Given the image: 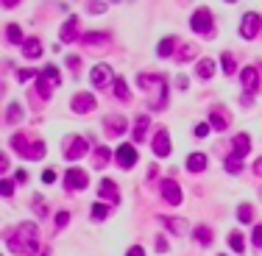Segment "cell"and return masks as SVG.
<instances>
[{"mask_svg":"<svg viewBox=\"0 0 262 256\" xmlns=\"http://www.w3.org/2000/svg\"><path fill=\"white\" fill-rule=\"evenodd\" d=\"M6 245L14 254H36V226L34 223H20L14 231L6 234Z\"/></svg>","mask_w":262,"mask_h":256,"instance_id":"6da1fadb","label":"cell"},{"mask_svg":"<svg viewBox=\"0 0 262 256\" xmlns=\"http://www.w3.org/2000/svg\"><path fill=\"white\" fill-rule=\"evenodd\" d=\"M137 84H140V89H145V95H157V111L167 103V81H165V76H157V73H140V76H137Z\"/></svg>","mask_w":262,"mask_h":256,"instance_id":"7a4b0ae2","label":"cell"},{"mask_svg":"<svg viewBox=\"0 0 262 256\" xmlns=\"http://www.w3.org/2000/svg\"><path fill=\"white\" fill-rule=\"evenodd\" d=\"M190 26H192L195 34H201V36H212V34H215V23H212V11L210 9H195V11H192Z\"/></svg>","mask_w":262,"mask_h":256,"instance_id":"3957f363","label":"cell"},{"mask_svg":"<svg viewBox=\"0 0 262 256\" xmlns=\"http://www.w3.org/2000/svg\"><path fill=\"white\" fill-rule=\"evenodd\" d=\"M260 26H262V17L254 14V11H248L243 17V26H240V36L243 39H254V36L260 34Z\"/></svg>","mask_w":262,"mask_h":256,"instance_id":"277c9868","label":"cell"},{"mask_svg":"<svg viewBox=\"0 0 262 256\" xmlns=\"http://www.w3.org/2000/svg\"><path fill=\"white\" fill-rule=\"evenodd\" d=\"M126 117L123 114H109V117L104 120V131L106 137H120V134H126Z\"/></svg>","mask_w":262,"mask_h":256,"instance_id":"5b68a950","label":"cell"},{"mask_svg":"<svg viewBox=\"0 0 262 256\" xmlns=\"http://www.w3.org/2000/svg\"><path fill=\"white\" fill-rule=\"evenodd\" d=\"M87 184H89V179H87V173L81 170V167H70L67 176H64V187L67 189H84Z\"/></svg>","mask_w":262,"mask_h":256,"instance_id":"8992f818","label":"cell"},{"mask_svg":"<svg viewBox=\"0 0 262 256\" xmlns=\"http://www.w3.org/2000/svg\"><path fill=\"white\" fill-rule=\"evenodd\" d=\"M114 162L120 164L123 170L134 167V162H137V151H134V145H120L117 148V151H114Z\"/></svg>","mask_w":262,"mask_h":256,"instance_id":"52a82bcc","label":"cell"},{"mask_svg":"<svg viewBox=\"0 0 262 256\" xmlns=\"http://www.w3.org/2000/svg\"><path fill=\"white\" fill-rule=\"evenodd\" d=\"M162 198H165L170 206L182 204V187H179L173 179H165V181H162Z\"/></svg>","mask_w":262,"mask_h":256,"instance_id":"ba28073f","label":"cell"},{"mask_svg":"<svg viewBox=\"0 0 262 256\" xmlns=\"http://www.w3.org/2000/svg\"><path fill=\"white\" fill-rule=\"evenodd\" d=\"M84 154H87V139H84V137H76V139H70L64 159H67V162H79Z\"/></svg>","mask_w":262,"mask_h":256,"instance_id":"9c48e42d","label":"cell"},{"mask_svg":"<svg viewBox=\"0 0 262 256\" xmlns=\"http://www.w3.org/2000/svg\"><path fill=\"white\" fill-rule=\"evenodd\" d=\"M92 109H95V98L89 92H79L73 98V111H76V114H87V111H92Z\"/></svg>","mask_w":262,"mask_h":256,"instance_id":"30bf717a","label":"cell"},{"mask_svg":"<svg viewBox=\"0 0 262 256\" xmlns=\"http://www.w3.org/2000/svg\"><path fill=\"white\" fill-rule=\"evenodd\" d=\"M98 198H104V201H112V204H120V192L114 187L109 179L101 181V187H98Z\"/></svg>","mask_w":262,"mask_h":256,"instance_id":"8fae6325","label":"cell"},{"mask_svg":"<svg viewBox=\"0 0 262 256\" xmlns=\"http://www.w3.org/2000/svg\"><path fill=\"white\" fill-rule=\"evenodd\" d=\"M154 154H157V156H167V154H170V139H167L165 128H159L157 137H154Z\"/></svg>","mask_w":262,"mask_h":256,"instance_id":"7c38bea8","label":"cell"},{"mask_svg":"<svg viewBox=\"0 0 262 256\" xmlns=\"http://www.w3.org/2000/svg\"><path fill=\"white\" fill-rule=\"evenodd\" d=\"M248 151H251V139H248V134H237V137H235V151H232V156L243 159V156H248Z\"/></svg>","mask_w":262,"mask_h":256,"instance_id":"4fadbf2b","label":"cell"},{"mask_svg":"<svg viewBox=\"0 0 262 256\" xmlns=\"http://www.w3.org/2000/svg\"><path fill=\"white\" fill-rule=\"evenodd\" d=\"M76 34H79V17H70L64 26H61V42H73L76 39Z\"/></svg>","mask_w":262,"mask_h":256,"instance_id":"5bb4252c","label":"cell"},{"mask_svg":"<svg viewBox=\"0 0 262 256\" xmlns=\"http://www.w3.org/2000/svg\"><path fill=\"white\" fill-rule=\"evenodd\" d=\"M243 86H245V92H257V86H260V76H257V70H254V67L243 70Z\"/></svg>","mask_w":262,"mask_h":256,"instance_id":"9a60e30c","label":"cell"},{"mask_svg":"<svg viewBox=\"0 0 262 256\" xmlns=\"http://www.w3.org/2000/svg\"><path fill=\"white\" fill-rule=\"evenodd\" d=\"M11 148H14L23 159H28V156H31V145H28L26 134H14V137H11Z\"/></svg>","mask_w":262,"mask_h":256,"instance_id":"2e32d148","label":"cell"},{"mask_svg":"<svg viewBox=\"0 0 262 256\" xmlns=\"http://www.w3.org/2000/svg\"><path fill=\"white\" fill-rule=\"evenodd\" d=\"M89 78H92V84H95V86H104L106 81H109V67H106V64H98V67H92Z\"/></svg>","mask_w":262,"mask_h":256,"instance_id":"e0dca14e","label":"cell"},{"mask_svg":"<svg viewBox=\"0 0 262 256\" xmlns=\"http://www.w3.org/2000/svg\"><path fill=\"white\" fill-rule=\"evenodd\" d=\"M210 126L215 128V131H226L229 128V120H226V114L220 109H215V111H210Z\"/></svg>","mask_w":262,"mask_h":256,"instance_id":"ac0fdd59","label":"cell"},{"mask_svg":"<svg viewBox=\"0 0 262 256\" xmlns=\"http://www.w3.org/2000/svg\"><path fill=\"white\" fill-rule=\"evenodd\" d=\"M23 53H26V59H39V56H42V45H39V39H26Z\"/></svg>","mask_w":262,"mask_h":256,"instance_id":"d6986e66","label":"cell"},{"mask_svg":"<svg viewBox=\"0 0 262 256\" xmlns=\"http://www.w3.org/2000/svg\"><path fill=\"white\" fill-rule=\"evenodd\" d=\"M204 167H207V156H204V154L187 156V170H190V173H201Z\"/></svg>","mask_w":262,"mask_h":256,"instance_id":"ffe728a7","label":"cell"},{"mask_svg":"<svg viewBox=\"0 0 262 256\" xmlns=\"http://www.w3.org/2000/svg\"><path fill=\"white\" fill-rule=\"evenodd\" d=\"M145 131H148V117L145 114H140V117L134 120V142H142V137H145Z\"/></svg>","mask_w":262,"mask_h":256,"instance_id":"44dd1931","label":"cell"},{"mask_svg":"<svg viewBox=\"0 0 262 256\" xmlns=\"http://www.w3.org/2000/svg\"><path fill=\"white\" fill-rule=\"evenodd\" d=\"M81 42L89 45V48H98V45H106V42H109V36H106V34H98V31H89V34L81 36Z\"/></svg>","mask_w":262,"mask_h":256,"instance_id":"7402d4cb","label":"cell"},{"mask_svg":"<svg viewBox=\"0 0 262 256\" xmlns=\"http://www.w3.org/2000/svg\"><path fill=\"white\" fill-rule=\"evenodd\" d=\"M42 78H45V81H48V84H53V86H59V84H61L59 67H53V64H48V67L42 70Z\"/></svg>","mask_w":262,"mask_h":256,"instance_id":"603a6c76","label":"cell"},{"mask_svg":"<svg viewBox=\"0 0 262 256\" xmlns=\"http://www.w3.org/2000/svg\"><path fill=\"white\" fill-rule=\"evenodd\" d=\"M114 98H120L123 103H129V101H131L129 86H126V81H123V78H114Z\"/></svg>","mask_w":262,"mask_h":256,"instance_id":"cb8c5ba5","label":"cell"},{"mask_svg":"<svg viewBox=\"0 0 262 256\" xmlns=\"http://www.w3.org/2000/svg\"><path fill=\"white\" fill-rule=\"evenodd\" d=\"M212 76H215V61L201 59L198 61V78H212Z\"/></svg>","mask_w":262,"mask_h":256,"instance_id":"d4e9b609","label":"cell"},{"mask_svg":"<svg viewBox=\"0 0 262 256\" xmlns=\"http://www.w3.org/2000/svg\"><path fill=\"white\" fill-rule=\"evenodd\" d=\"M173 51H176V39H173V36L162 39V42H159V48H157L159 56H173Z\"/></svg>","mask_w":262,"mask_h":256,"instance_id":"484cf974","label":"cell"},{"mask_svg":"<svg viewBox=\"0 0 262 256\" xmlns=\"http://www.w3.org/2000/svg\"><path fill=\"white\" fill-rule=\"evenodd\" d=\"M20 117H23L20 103H9V109H6V123H9V126H14V123H20Z\"/></svg>","mask_w":262,"mask_h":256,"instance_id":"4316f807","label":"cell"},{"mask_svg":"<svg viewBox=\"0 0 262 256\" xmlns=\"http://www.w3.org/2000/svg\"><path fill=\"white\" fill-rule=\"evenodd\" d=\"M184 220H176V217H165V220H162V226H165V229H170L173 231V234H184V231H187V226H182Z\"/></svg>","mask_w":262,"mask_h":256,"instance_id":"83f0119b","label":"cell"},{"mask_svg":"<svg viewBox=\"0 0 262 256\" xmlns=\"http://www.w3.org/2000/svg\"><path fill=\"white\" fill-rule=\"evenodd\" d=\"M192 234H195V239H198L201 245H210V242H212V231L207 229V226H195V231H192Z\"/></svg>","mask_w":262,"mask_h":256,"instance_id":"f1b7e54d","label":"cell"},{"mask_svg":"<svg viewBox=\"0 0 262 256\" xmlns=\"http://www.w3.org/2000/svg\"><path fill=\"white\" fill-rule=\"evenodd\" d=\"M92 162H95V167H98V170H104V167H106V162H109V148H104V145L98 148V151H95V159H92Z\"/></svg>","mask_w":262,"mask_h":256,"instance_id":"f546056e","label":"cell"},{"mask_svg":"<svg viewBox=\"0 0 262 256\" xmlns=\"http://www.w3.org/2000/svg\"><path fill=\"white\" fill-rule=\"evenodd\" d=\"M229 245H232V251H235V254H243V234H240V231H232V234H229Z\"/></svg>","mask_w":262,"mask_h":256,"instance_id":"4dcf8cb0","label":"cell"},{"mask_svg":"<svg viewBox=\"0 0 262 256\" xmlns=\"http://www.w3.org/2000/svg\"><path fill=\"white\" fill-rule=\"evenodd\" d=\"M6 39H9V42H14V45H26V42H23V34H20V28L14 26V23L6 28Z\"/></svg>","mask_w":262,"mask_h":256,"instance_id":"1f68e13d","label":"cell"},{"mask_svg":"<svg viewBox=\"0 0 262 256\" xmlns=\"http://www.w3.org/2000/svg\"><path fill=\"white\" fill-rule=\"evenodd\" d=\"M220 61H223V73H226V76H232V73H235L237 70V64H235V56H232V53H223V56H220Z\"/></svg>","mask_w":262,"mask_h":256,"instance_id":"d6a6232c","label":"cell"},{"mask_svg":"<svg viewBox=\"0 0 262 256\" xmlns=\"http://www.w3.org/2000/svg\"><path fill=\"white\" fill-rule=\"evenodd\" d=\"M51 89H53V84H48V81L39 76V81H36V92H39V98H51Z\"/></svg>","mask_w":262,"mask_h":256,"instance_id":"836d02e7","label":"cell"},{"mask_svg":"<svg viewBox=\"0 0 262 256\" xmlns=\"http://www.w3.org/2000/svg\"><path fill=\"white\" fill-rule=\"evenodd\" d=\"M226 170H229V173H240V170H243V159L229 156V159H226Z\"/></svg>","mask_w":262,"mask_h":256,"instance_id":"e575fe53","label":"cell"},{"mask_svg":"<svg viewBox=\"0 0 262 256\" xmlns=\"http://www.w3.org/2000/svg\"><path fill=\"white\" fill-rule=\"evenodd\" d=\"M237 217H240V223H251V206H248V204H240V209H237Z\"/></svg>","mask_w":262,"mask_h":256,"instance_id":"d590c367","label":"cell"},{"mask_svg":"<svg viewBox=\"0 0 262 256\" xmlns=\"http://www.w3.org/2000/svg\"><path fill=\"white\" fill-rule=\"evenodd\" d=\"M45 156V142H34V145H31V156H28V159H42Z\"/></svg>","mask_w":262,"mask_h":256,"instance_id":"8d00e7d4","label":"cell"},{"mask_svg":"<svg viewBox=\"0 0 262 256\" xmlns=\"http://www.w3.org/2000/svg\"><path fill=\"white\" fill-rule=\"evenodd\" d=\"M106 212H109V209H106L104 204H95V206H92V217H95V220H104Z\"/></svg>","mask_w":262,"mask_h":256,"instance_id":"74e56055","label":"cell"},{"mask_svg":"<svg viewBox=\"0 0 262 256\" xmlns=\"http://www.w3.org/2000/svg\"><path fill=\"white\" fill-rule=\"evenodd\" d=\"M195 56V48H182L179 51V61H187V59H192Z\"/></svg>","mask_w":262,"mask_h":256,"instance_id":"f35d334b","label":"cell"},{"mask_svg":"<svg viewBox=\"0 0 262 256\" xmlns=\"http://www.w3.org/2000/svg\"><path fill=\"white\" fill-rule=\"evenodd\" d=\"M67 223H70V214H67V212H59V214H56V226H59V229H64Z\"/></svg>","mask_w":262,"mask_h":256,"instance_id":"ab89813d","label":"cell"},{"mask_svg":"<svg viewBox=\"0 0 262 256\" xmlns=\"http://www.w3.org/2000/svg\"><path fill=\"white\" fill-rule=\"evenodd\" d=\"M251 239H254V245H257V248H262V226H257V229H254Z\"/></svg>","mask_w":262,"mask_h":256,"instance_id":"60d3db41","label":"cell"},{"mask_svg":"<svg viewBox=\"0 0 262 256\" xmlns=\"http://www.w3.org/2000/svg\"><path fill=\"white\" fill-rule=\"evenodd\" d=\"M210 128H212V126H207V123H201V126L195 128V137H198V139H204V137H207V134H210Z\"/></svg>","mask_w":262,"mask_h":256,"instance_id":"b9f144b4","label":"cell"},{"mask_svg":"<svg viewBox=\"0 0 262 256\" xmlns=\"http://www.w3.org/2000/svg\"><path fill=\"white\" fill-rule=\"evenodd\" d=\"M11 192H14V184L6 179V181H3V198H11Z\"/></svg>","mask_w":262,"mask_h":256,"instance_id":"7bdbcfd3","label":"cell"},{"mask_svg":"<svg viewBox=\"0 0 262 256\" xmlns=\"http://www.w3.org/2000/svg\"><path fill=\"white\" fill-rule=\"evenodd\" d=\"M34 206H36V214H39V217H45V204H42V198H39V195L34 198Z\"/></svg>","mask_w":262,"mask_h":256,"instance_id":"ee69618b","label":"cell"},{"mask_svg":"<svg viewBox=\"0 0 262 256\" xmlns=\"http://www.w3.org/2000/svg\"><path fill=\"white\" fill-rule=\"evenodd\" d=\"M42 181H45V184H53V181H56V170H45L42 173Z\"/></svg>","mask_w":262,"mask_h":256,"instance_id":"f6af8a7d","label":"cell"},{"mask_svg":"<svg viewBox=\"0 0 262 256\" xmlns=\"http://www.w3.org/2000/svg\"><path fill=\"white\" fill-rule=\"evenodd\" d=\"M67 64H70V67H73V73H76V70H79V64H81V61H79V56H67Z\"/></svg>","mask_w":262,"mask_h":256,"instance_id":"bcb514c9","label":"cell"},{"mask_svg":"<svg viewBox=\"0 0 262 256\" xmlns=\"http://www.w3.org/2000/svg\"><path fill=\"white\" fill-rule=\"evenodd\" d=\"M129 256H145V251H142V248H137V245H131L129 248Z\"/></svg>","mask_w":262,"mask_h":256,"instance_id":"7dc6e473","label":"cell"},{"mask_svg":"<svg viewBox=\"0 0 262 256\" xmlns=\"http://www.w3.org/2000/svg\"><path fill=\"white\" fill-rule=\"evenodd\" d=\"M106 6L104 3H89V11H92V14H98V11H104Z\"/></svg>","mask_w":262,"mask_h":256,"instance_id":"c3c4849f","label":"cell"},{"mask_svg":"<svg viewBox=\"0 0 262 256\" xmlns=\"http://www.w3.org/2000/svg\"><path fill=\"white\" fill-rule=\"evenodd\" d=\"M167 248H170V245L165 242V237H159V239H157V251H167Z\"/></svg>","mask_w":262,"mask_h":256,"instance_id":"681fc988","label":"cell"},{"mask_svg":"<svg viewBox=\"0 0 262 256\" xmlns=\"http://www.w3.org/2000/svg\"><path fill=\"white\" fill-rule=\"evenodd\" d=\"M20 78H23V81H28V78H34V70H20Z\"/></svg>","mask_w":262,"mask_h":256,"instance_id":"f907efd6","label":"cell"},{"mask_svg":"<svg viewBox=\"0 0 262 256\" xmlns=\"http://www.w3.org/2000/svg\"><path fill=\"white\" fill-rule=\"evenodd\" d=\"M254 173H257V176H262V159H257V162H254Z\"/></svg>","mask_w":262,"mask_h":256,"instance_id":"816d5d0a","label":"cell"}]
</instances>
